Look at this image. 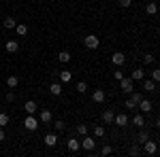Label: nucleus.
<instances>
[{
  "instance_id": "obj_39",
  "label": "nucleus",
  "mask_w": 160,
  "mask_h": 157,
  "mask_svg": "<svg viewBox=\"0 0 160 157\" xmlns=\"http://www.w3.org/2000/svg\"><path fill=\"white\" fill-rule=\"evenodd\" d=\"M130 155H141V149H139V146H132V149H130Z\"/></svg>"
},
{
  "instance_id": "obj_22",
  "label": "nucleus",
  "mask_w": 160,
  "mask_h": 157,
  "mask_svg": "<svg viewBox=\"0 0 160 157\" xmlns=\"http://www.w3.org/2000/svg\"><path fill=\"white\" fill-rule=\"evenodd\" d=\"M2 25H4L7 30H15V25H17V21H15L13 17H7V19L2 21Z\"/></svg>"
},
{
  "instance_id": "obj_15",
  "label": "nucleus",
  "mask_w": 160,
  "mask_h": 157,
  "mask_svg": "<svg viewBox=\"0 0 160 157\" xmlns=\"http://www.w3.org/2000/svg\"><path fill=\"white\" fill-rule=\"evenodd\" d=\"M58 76H60L62 83H71V79H73V72H71V70H62V72H58Z\"/></svg>"
},
{
  "instance_id": "obj_13",
  "label": "nucleus",
  "mask_w": 160,
  "mask_h": 157,
  "mask_svg": "<svg viewBox=\"0 0 160 157\" xmlns=\"http://www.w3.org/2000/svg\"><path fill=\"white\" fill-rule=\"evenodd\" d=\"M113 123H115V125H120V127H124V125H128V117H126L124 113H120V115H115Z\"/></svg>"
},
{
  "instance_id": "obj_12",
  "label": "nucleus",
  "mask_w": 160,
  "mask_h": 157,
  "mask_svg": "<svg viewBox=\"0 0 160 157\" xmlns=\"http://www.w3.org/2000/svg\"><path fill=\"white\" fill-rule=\"evenodd\" d=\"M105 98H107V94H105L102 89H96V91H92V100H94L96 104H100V102H105Z\"/></svg>"
},
{
  "instance_id": "obj_14",
  "label": "nucleus",
  "mask_w": 160,
  "mask_h": 157,
  "mask_svg": "<svg viewBox=\"0 0 160 157\" xmlns=\"http://www.w3.org/2000/svg\"><path fill=\"white\" fill-rule=\"evenodd\" d=\"M51 117H53V115H51V110H41V115H38V121H43V123H51Z\"/></svg>"
},
{
  "instance_id": "obj_21",
  "label": "nucleus",
  "mask_w": 160,
  "mask_h": 157,
  "mask_svg": "<svg viewBox=\"0 0 160 157\" xmlns=\"http://www.w3.org/2000/svg\"><path fill=\"white\" fill-rule=\"evenodd\" d=\"M49 91H51V96H60V94H62V85L60 83H51L49 85Z\"/></svg>"
},
{
  "instance_id": "obj_5",
  "label": "nucleus",
  "mask_w": 160,
  "mask_h": 157,
  "mask_svg": "<svg viewBox=\"0 0 160 157\" xmlns=\"http://www.w3.org/2000/svg\"><path fill=\"white\" fill-rule=\"evenodd\" d=\"M111 62H113L115 66H120V68H122V66H124V62H126V55H124L122 51H115V53L111 55Z\"/></svg>"
},
{
  "instance_id": "obj_37",
  "label": "nucleus",
  "mask_w": 160,
  "mask_h": 157,
  "mask_svg": "<svg viewBox=\"0 0 160 157\" xmlns=\"http://www.w3.org/2000/svg\"><path fill=\"white\" fill-rule=\"evenodd\" d=\"M113 76H115V81H122V79H124V72H122V68H118V70L113 72Z\"/></svg>"
},
{
  "instance_id": "obj_18",
  "label": "nucleus",
  "mask_w": 160,
  "mask_h": 157,
  "mask_svg": "<svg viewBox=\"0 0 160 157\" xmlns=\"http://www.w3.org/2000/svg\"><path fill=\"white\" fill-rule=\"evenodd\" d=\"M7 85H9V89H15V87L19 85V76H17V74H11V76L7 79Z\"/></svg>"
},
{
  "instance_id": "obj_26",
  "label": "nucleus",
  "mask_w": 160,
  "mask_h": 157,
  "mask_svg": "<svg viewBox=\"0 0 160 157\" xmlns=\"http://www.w3.org/2000/svg\"><path fill=\"white\" fill-rule=\"evenodd\" d=\"M15 30H17L19 36H26V34H28V25H26V24H17V25H15Z\"/></svg>"
},
{
  "instance_id": "obj_42",
  "label": "nucleus",
  "mask_w": 160,
  "mask_h": 157,
  "mask_svg": "<svg viewBox=\"0 0 160 157\" xmlns=\"http://www.w3.org/2000/svg\"><path fill=\"white\" fill-rule=\"evenodd\" d=\"M156 125H158V130H160V119H158V121H156Z\"/></svg>"
},
{
  "instance_id": "obj_28",
  "label": "nucleus",
  "mask_w": 160,
  "mask_h": 157,
  "mask_svg": "<svg viewBox=\"0 0 160 157\" xmlns=\"http://www.w3.org/2000/svg\"><path fill=\"white\" fill-rule=\"evenodd\" d=\"M53 130H56V132H64V130H66V123H64V121H53Z\"/></svg>"
},
{
  "instance_id": "obj_35",
  "label": "nucleus",
  "mask_w": 160,
  "mask_h": 157,
  "mask_svg": "<svg viewBox=\"0 0 160 157\" xmlns=\"http://www.w3.org/2000/svg\"><path fill=\"white\" fill-rule=\"evenodd\" d=\"M111 153H113V146H109V145H105L102 151H100V155H111Z\"/></svg>"
},
{
  "instance_id": "obj_30",
  "label": "nucleus",
  "mask_w": 160,
  "mask_h": 157,
  "mask_svg": "<svg viewBox=\"0 0 160 157\" xmlns=\"http://www.w3.org/2000/svg\"><path fill=\"white\" fill-rule=\"evenodd\" d=\"M9 121H11V117H9L7 113H0V127H4V125H7Z\"/></svg>"
},
{
  "instance_id": "obj_24",
  "label": "nucleus",
  "mask_w": 160,
  "mask_h": 157,
  "mask_svg": "<svg viewBox=\"0 0 160 157\" xmlns=\"http://www.w3.org/2000/svg\"><path fill=\"white\" fill-rule=\"evenodd\" d=\"M58 60H60L62 64H68V62H71V53H68V51H60V53H58Z\"/></svg>"
},
{
  "instance_id": "obj_32",
  "label": "nucleus",
  "mask_w": 160,
  "mask_h": 157,
  "mask_svg": "<svg viewBox=\"0 0 160 157\" xmlns=\"http://www.w3.org/2000/svg\"><path fill=\"white\" fill-rule=\"evenodd\" d=\"M75 132L79 134V136H86V134H88V125H83V123H81V125H77V127H75Z\"/></svg>"
},
{
  "instance_id": "obj_23",
  "label": "nucleus",
  "mask_w": 160,
  "mask_h": 157,
  "mask_svg": "<svg viewBox=\"0 0 160 157\" xmlns=\"http://www.w3.org/2000/svg\"><path fill=\"white\" fill-rule=\"evenodd\" d=\"M145 140H149V134L145 132V130H141V132L137 134V142H139V145H143Z\"/></svg>"
},
{
  "instance_id": "obj_36",
  "label": "nucleus",
  "mask_w": 160,
  "mask_h": 157,
  "mask_svg": "<svg viewBox=\"0 0 160 157\" xmlns=\"http://www.w3.org/2000/svg\"><path fill=\"white\" fill-rule=\"evenodd\" d=\"M118 4H120L122 9H128V7L132 4V0H118Z\"/></svg>"
},
{
  "instance_id": "obj_29",
  "label": "nucleus",
  "mask_w": 160,
  "mask_h": 157,
  "mask_svg": "<svg viewBox=\"0 0 160 157\" xmlns=\"http://www.w3.org/2000/svg\"><path fill=\"white\" fill-rule=\"evenodd\" d=\"M94 136L96 138H102L105 136V125H94Z\"/></svg>"
},
{
  "instance_id": "obj_19",
  "label": "nucleus",
  "mask_w": 160,
  "mask_h": 157,
  "mask_svg": "<svg viewBox=\"0 0 160 157\" xmlns=\"http://www.w3.org/2000/svg\"><path fill=\"white\" fill-rule=\"evenodd\" d=\"M143 76H145V72H143L141 68H135L132 74H130V79H132V81H143Z\"/></svg>"
},
{
  "instance_id": "obj_41",
  "label": "nucleus",
  "mask_w": 160,
  "mask_h": 157,
  "mask_svg": "<svg viewBox=\"0 0 160 157\" xmlns=\"http://www.w3.org/2000/svg\"><path fill=\"white\" fill-rule=\"evenodd\" d=\"M4 138H7V136H4V130L0 127V142H4Z\"/></svg>"
},
{
  "instance_id": "obj_6",
  "label": "nucleus",
  "mask_w": 160,
  "mask_h": 157,
  "mask_svg": "<svg viewBox=\"0 0 160 157\" xmlns=\"http://www.w3.org/2000/svg\"><path fill=\"white\" fill-rule=\"evenodd\" d=\"M66 146H68V151H71V153H77V151L81 149V140H77V138H68Z\"/></svg>"
},
{
  "instance_id": "obj_7",
  "label": "nucleus",
  "mask_w": 160,
  "mask_h": 157,
  "mask_svg": "<svg viewBox=\"0 0 160 157\" xmlns=\"http://www.w3.org/2000/svg\"><path fill=\"white\" fill-rule=\"evenodd\" d=\"M143 149H145L148 155H154V153L158 151V145H156L154 140H145V142H143Z\"/></svg>"
},
{
  "instance_id": "obj_40",
  "label": "nucleus",
  "mask_w": 160,
  "mask_h": 157,
  "mask_svg": "<svg viewBox=\"0 0 160 157\" xmlns=\"http://www.w3.org/2000/svg\"><path fill=\"white\" fill-rule=\"evenodd\" d=\"M15 100V94L13 91H7V102H13Z\"/></svg>"
},
{
  "instance_id": "obj_16",
  "label": "nucleus",
  "mask_w": 160,
  "mask_h": 157,
  "mask_svg": "<svg viewBox=\"0 0 160 157\" xmlns=\"http://www.w3.org/2000/svg\"><path fill=\"white\" fill-rule=\"evenodd\" d=\"M132 123H135L137 127H145V117H143L141 113H137L135 117H132Z\"/></svg>"
},
{
  "instance_id": "obj_8",
  "label": "nucleus",
  "mask_w": 160,
  "mask_h": 157,
  "mask_svg": "<svg viewBox=\"0 0 160 157\" xmlns=\"http://www.w3.org/2000/svg\"><path fill=\"white\" fill-rule=\"evenodd\" d=\"M137 109L141 110V113H152V110H154V109H152V102H149V100H145V98L137 104Z\"/></svg>"
},
{
  "instance_id": "obj_33",
  "label": "nucleus",
  "mask_w": 160,
  "mask_h": 157,
  "mask_svg": "<svg viewBox=\"0 0 160 157\" xmlns=\"http://www.w3.org/2000/svg\"><path fill=\"white\" fill-rule=\"evenodd\" d=\"M149 76H152V79H154L156 83H160V68H154V70L149 72Z\"/></svg>"
},
{
  "instance_id": "obj_20",
  "label": "nucleus",
  "mask_w": 160,
  "mask_h": 157,
  "mask_svg": "<svg viewBox=\"0 0 160 157\" xmlns=\"http://www.w3.org/2000/svg\"><path fill=\"white\" fill-rule=\"evenodd\" d=\"M143 89H145V91H156V81H154V79L143 81Z\"/></svg>"
},
{
  "instance_id": "obj_31",
  "label": "nucleus",
  "mask_w": 160,
  "mask_h": 157,
  "mask_svg": "<svg viewBox=\"0 0 160 157\" xmlns=\"http://www.w3.org/2000/svg\"><path fill=\"white\" fill-rule=\"evenodd\" d=\"M77 91H79V94H86L88 91V83L86 81H79V83H77Z\"/></svg>"
},
{
  "instance_id": "obj_1",
  "label": "nucleus",
  "mask_w": 160,
  "mask_h": 157,
  "mask_svg": "<svg viewBox=\"0 0 160 157\" xmlns=\"http://www.w3.org/2000/svg\"><path fill=\"white\" fill-rule=\"evenodd\" d=\"M24 127L28 130V132H37L38 130V119L34 117V115H28L26 121H24Z\"/></svg>"
},
{
  "instance_id": "obj_2",
  "label": "nucleus",
  "mask_w": 160,
  "mask_h": 157,
  "mask_svg": "<svg viewBox=\"0 0 160 157\" xmlns=\"http://www.w3.org/2000/svg\"><path fill=\"white\" fill-rule=\"evenodd\" d=\"M83 45H86V49H98L100 40H98L96 34H88V36L83 38Z\"/></svg>"
},
{
  "instance_id": "obj_17",
  "label": "nucleus",
  "mask_w": 160,
  "mask_h": 157,
  "mask_svg": "<svg viewBox=\"0 0 160 157\" xmlns=\"http://www.w3.org/2000/svg\"><path fill=\"white\" fill-rule=\"evenodd\" d=\"M113 119H115L113 110H105V113H102V123H107V125H111V123H113Z\"/></svg>"
},
{
  "instance_id": "obj_3",
  "label": "nucleus",
  "mask_w": 160,
  "mask_h": 157,
  "mask_svg": "<svg viewBox=\"0 0 160 157\" xmlns=\"http://www.w3.org/2000/svg\"><path fill=\"white\" fill-rule=\"evenodd\" d=\"M120 89H122L124 94H130V91L135 89V81H132L130 76H124L122 81H120Z\"/></svg>"
},
{
  "instance_id": "obj_27",
  "label": "nucleus",
  "mask_w": 160,
  "mask_h": 157,
  "mask_svg": "<svg viewBox=\"0 0 160 157\" xmlns=\"http://www.w3.org/2000/svg\"><path fill=\"white\" fill-rule=\"evenodd\" d=\"M130 100H132L135 104H139V102L143 100V96H141V91H135V89H132V91H130Z\"/></svg>"
},
{
  "instance_id": "obj_25",
  "label": "nucleus",
  "mask_w": 160,
  "mask_h": 157,
  "mask_svg": "<svg viewBox=\"0 0 160 157\" xmlns=\"http://www.w3.org/2000/svg\"><path fill=\"white\" fill-rule=\"evenodd\" d=\"M145 13H148V15H156V13H158V4H156V2H149L148 7H145Z\"/></svg>"
},
{
  "instance_id": "obj_38",
  "label": "nucleus",
  "mask_w": 160,
  "mask_h": 157,
  "mask_svg": "<svg viewBox=\"0 0 160 157\" xmlns=\"http://www.w3.org/2000/svg\"><path fill=\"white\" fill-rule=\"evenodd\" d=\"M126 109H137V104H135V102H132V100H130V98L126 100Z\"/></svg>"
},
{
  "instance_id": "obj_11",
  "label": "nucleus",
  "mask_w": 160,
  "mask_h": 157,
  "mask_svg": "<svg viewBox=\"0 0 160 157\" xmlns=\"http://www.w3.org/2000/svg\"><path fill=\"white\" fill-rule=\"evenodd\" d=\"M4 49H7V53H17V51H19V43H17V40H7Z\"/></svg>"
},
{
  "instance_id": "obj_4",
  "label": "nucleus",
  "mask_w": 160,
  "mask_h": 157,
  "mask_svg": "<svg viewBox=\"0 0 160 157\" xmlns=\"http://www.w3.org/2000/svg\"><path fill=\"white\" fill-rule=\"evenodd\" d=\"M94 146H96V140L94 138H90V136H83V140H81V149H86V151H94Z\"/></svg>"
},
{
  "instance_id": "obj_9",
  "label": "nucleus",
  "mask_w": 160,
  "mask_h": 157,
  "mask_svg": "<svg viewBox=\"0 0 160 157\" xmlns=\"http://www.w3.org/2000/svg\"><path fill=\"white\" fill-rule=\"evenodd\" d=\"M37 102H34V100H28V102H26L24 104V110H26V115H34V113H37Z\"/></svg>"
},
{
  "instance_id": "obj_34",
  "label": "nucleus",
  "mask_w": 160,
  "mask_h": 157,
  "mask_svg": "<svg viewBox=\"0 0 160 157\" xmlns=\"http://www.w3.org/2000/svg\"><path fill=\"white\" fill-rule=\"evenodd\" d=\"M154 60H156V58H154L152 53H145V55H143V64H154Z\"/></svg>"
},
{
  "instance_id": "obj_10",
  "label": "nucleus",
  "mask_w": 160,
  "mask_h": 157,
  "mask_svg": "<svg viewBox=\"0 0 160 157\" xmlns=\"http://www.w3.org/2000/svg\"><path fill=\"white\" fill-rule=\"evenodd\" d=\"M43 142H45L47 146H56V145H58V134H51L49 132L45 138H43Z\"/></svg>"
}]
</instances>
